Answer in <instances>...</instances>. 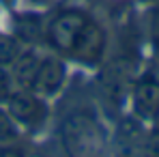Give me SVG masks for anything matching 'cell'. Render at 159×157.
I'll list each match as a JSON object with an SVG mask.
<instances>
[{
  "label": "cell",
  "mask_w": 159,
  "mask_h": 157,
  "mask_svg": "<svg viewBox=\"0 0 159 157\" xmlns=\"http://www.w3.org/2000/svg\"><path fill=\"white\" fill-rule=\"evenodd\" d=\"M34 157H54V155H50V153H37Z\"/></svg>",
  "instance_id": "cell-15"
},
{
  "label": "cell",
  "mask_w": 159,
  "mask_h": 157,
  "mask_svg": "<svg viewBox=\"0 0 159 157\" xmlns=\"http://www.w3.org/2000/svg\"><path fill=\"white\" fill-rule=\"evenodd\" d=\"M7 104H9V114L15 121V125L28 131H39L50 116V108L43 101V97L30 88H17L9 97Z\"/></svg>",
  "instance_id": "cell-3"
},
{
  "label": "cell",
  "mask_w": 159,
  "mask_h": 157,
  "mask_svg": "<svg viewBox=\"0 0 159 157\" xmlns=\"http://www.w3.org/2000/svg\"><path fill=\"white\" fill-rule=\"evenodd\" d=\"M43 32H45V28L41 24L39 15H20V17L15 20V39H17V41H28V43H32V41L41 39Z\"/></svg>",
  "instance_id": "cell-8"
},
{
  "label": "cell",
  "mask_w": 159,
  "mask_h": 157,
  "mask_svg": "<svg viewBox=\"0 0 159 157\" xmlns=\"http://www.w3.org/2000/svg\"><path fill=\"white\" fill-rule=\"evenodd\" d=\"M20 52H22V48H20V41L15 37L0 35V65H11Z\"/></svg>",
  "instance_id": "cell-9"
},
{
  "label": "cell",
  "mask_w": 159,
  "mask_h": 157,
  "mask_svg": "<svg viewBox=\"0 0 159 157\" xmlns=\"http://www.w3.org/2000/svg\"><path fill=\"white\" fill-rule=\"evenodd\" d=\"M140 157H159V123L144 136Z\"/></svg>",
  "instance_id": "cell-12"
},
{
  "label": "cell",
  "mask_w": 159,
  "mask_h": 157,
  "mask_svg": "<svg viewBox=\"0 0 159 157\" xmlns=\"http://www.w3.org/2000/svg\"><path fill=\"white\" fill-rule=\"evenodd\" d=\"M48 45L82 65H99L103 60L107 35L82 9H62L48 22L43 32Z\"/></svg>",
  "instance_id": "cell-1"
},
{
  "label": "cell",
  "mask_w": 159,
  "mask_h": 157,
  "mask_svg": "<svg viewBox=\"0 0 159 157\" xmlns=\"http://www.w3.org/2000/svg\"><path fill=\"white\" fill-rule=\"evenodd\" d=\"M58 140L67 157H107L106 127L88 104H75L62 114Z\"/></svg>",
  "instance_id": "cell-2"
},
{
  "label": "cell",
  "mask_w": 159,
  "mask_h": 157,
  "mask_svg": "<svg viewBox=\"0 0 159 157\" xmlns=\"http://www.w3.org/2000/svg\"><path fill=\"white\" fill-rule=\"evenodd\" d=\"M131 105L133 114L140 121H159V73L148 69L131 86Z\"/></svg>",
  "instance_id": "cell-4"
},
{
  "label": "cell",
  "mask_w": 159,
  "mask_h": 157,
  "mask_svg": "<svg viewBox=\"0 0 159 157\" xmlns=\"http://www.w3.org/2000/svg\"><path fill=\"white\" fill-rule=\"evenodd\" d=\"M148 32H151V43H153V48L159 52V2H157V7L153 9V13H151Z\"/></svg>",
  "instance_id": "cell-13"
},
{
  "label": "cell",
  "mask_w": 159,
  "mask_h": 157,
  "mask_svg": "<svg viewBox=\"0 0 159 157\" xmlns=\"http://www.w3.org/2000/svg\"><path fill=\"white\" fill-rule=\"evenodd\" d=\"M67 80V67L58 56H41L34 78L30 84V90H34L41 97H54L60 93L62 84Z\"/></svg>",
  "instance_id": "cell-5"
},
{
  "label": "cell",
  "mask_w": 159,
  "mask_h": 157,
  "mask_svg": "<svg viewBox=\"0 0 159 157\" xmlns=\"http://www.w3.org/2000/svg\"><path fill=\"white\" fill-rule=\"evenodd\" d=\"M39 58L34 52H20L17 58L11 62V73L17 82L20 88H30L32 84V78H34V71H37V65H39Z\"/></svg>",
  "instance_id": "cell-7"
},
{
  "label": "cell",
  "mask_w": 159,
  "mask_h": 157,
  "mask_svg": "<svg viewBox=\"0 0 159 157\" xmlns=\"http://www.w3.org/2000/svg\"><path fill=\"white\" fill-rule=\"evenodd\" d=\"M17 82L13 78V73L9 69H4V65H0V104L2 101H9V97L17 90Z\"/></svg>",
  "instance_id": "cell-11"
},
{
  "label": "cell",
  "mask_w": 159,
  "mask_h": 157,
  "mask_svg": "<svg viewBox=\"0 0 159 157\" xmlns=\"http://www.w3.org/2000/svg\"><path fill=\"white\" fill-rule=\"evenodd\" d=\"M15 138H17V125H15V121L11 118L9 112H4L0 108V144L13 142Z\"/></svg>",
  "instance_id": "cell-10"
},
{
  "label": "cell",
  "mask_w": 159,
  "mask_h": 157,
  "mask_svg": "<svg viewBox=\"0 0 159 157\" xmlns=\"http://www.w3.org/2000/svg\"><path fill=\"white\" fill-rule=\"evenodd\" d=\"M142 127L138 125V121L125 118L118 127V146L125 157H140L142 151Z\"/></svg>",
  "instance_id": "cell-6"
},
{
  "label": "cell",
  "mask_w": 159,
  "mask_h": 157,
  "mask_svg": "<svg viewBox=\"0 0 159 157\" xmlns=\"http://www.w3.org/2000/svg\"><path fill=\"white\" fill-rule=\"evenodd\" d=\"M0 157H28V155L24 153V149L4 142V144H0Z\"/></svg>",
  "instance_id": "cell-14"
}]
</instances>
